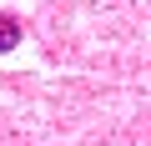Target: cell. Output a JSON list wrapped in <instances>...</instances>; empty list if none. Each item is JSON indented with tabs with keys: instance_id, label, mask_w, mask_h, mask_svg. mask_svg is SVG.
Masks as SVG:
<instances>
[{
	"instance_id": "cell-1",
	"label": "cell",
	"mask_w": 151,
	"mask_h": 146,
	"mask_svg": "<svg viewBox=\"0 0 151 146\" xmlns=\"http://www.w3.org/2000/svg\"><path fill=\"white\" fill-rule=\"evenodd\" d=\"M15 45H20V20H15L10 10H0V55L15 50Z\"/></svg>"
}]
</instances>
